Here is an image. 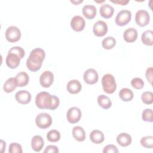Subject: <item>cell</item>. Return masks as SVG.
<instances>
[{
    "label": "cell",
    "instance_id": "1",
    "mask_svg": "<svg viewBox=\"0 0 153 153\" xmlns=\"http://www.w3.org/2000/svg\"><path fill=\"white\" fill-rule=\"evenodd\" d=\"M60 103L59 99L55 95H51L47 91H41L38 93L35 97L36 106L41 109L55 110Z\"/></svg>",
    "mask_w": 153,
    "mask_h": 153
},
{
    "label": "cell",
    "instance_id": "2",
    "mask_svg": "<svg viewBox=\"0 0 153 153\" xmlns=\"http://www.w3.org/2000/svg\"><path fill=\"white\" fill-rule=\"evenodd\" d=\"M45 57V51L41 48L32 50L26 60V66L31 72H36L41 68Z\"/></svg>",
    "mask_w": 153,
    "mask_h": 153
},
{
    "label": "cell",
    "instance_id": "3",
    "mask_svg": "<svg viewBox=\"0 0 153 153\" xmlns=\"http://www.w3.org/2000/svg\"><path fill=\"white\" fill-rule=\"evenodd\" d=\"M25 55V51L23 48L19 46L13 47L8 51L6 57V65L10 69L17 68Z\"/></svg>",
    "mask_w": 153,
    "mask_h": 153
},
{
    "label": "cell",
    "instance_id": "4",
    "mask_svg": "<svg viewBox=\"0 0 153 153\" xmlns=\"http://www.w3.org/2000/svg\"><path fill=\"white\" fill-rule=\"evenodd\" d=\"M102 85L103 91L108 94H112L117 88L115 77L110 74L104 75L102 78Z\"/></svg>",
    "mask_w": 153,
    "mask_h": 153
},
{
    "label": "cell",
    "instance_id": "5",
    "mask_svg": "<svg viewBox=\"0 0 153 153\" xmlns=\"http://www.w3.org/2000/svg\"><path fill=\"white\" fill-rule=\"evenodd\" d=\"M35 123L37 127L45 129L51 126L52 124V118L47 113H40L36 117Z\"/></svg>",
    "mask_w": 153,
    "mask_h": 153
},
{
    "label": "cell",
    "instance_id": "6",
    "mask_svg": "<svg viewBox=\"0 0 153 153\" xmlns=\"http://www.w3.org/2000/svg\"><path fill=\"white\" fill-rule=\"evenodd\" d=\"M5 38L10 42H16L21 38L20 30L15 26L8 27L5 31Z\"/></svg>",
    "mask_w": 153,
    "mask_h": 153
},
{
    "label": "cell",
    "instance_id": "7",
    "mask_svg": "<svg viewBox=\"0 0 153 153\" xmlns=\"http://www.w3.org/2000/svg\"><path fill=\"white\" fill-rule=\"evenodd\" d=\"M131 19V13L127 10H123L118 12L115 17V23L120 26L126 25Z\"/></svg>",
    "mask_w": 153,
    "mask_h": 153
},
{
    "label": "cell",
    "instance_id": "8",
    "mask_svg": "<svg viewBox=\"0 0 153 153\" xmlns=\"http://www.w3.org/2000/svg\"><path fill=\"white\" fill-rule=\"evenodd\" d=\"M150 17L148 12L145 10H138L135 14V22L140 27H144L148 25Z\"/></svg>",
    "mask_w": 153,
    "mask_h": 153
},
{
    "label": "cell",
    "instance_id": "9",
    "mask_svg": "<svg viewBox=\"0 0 153 153\" xmlns=\"http://www.w3.org/2000/svg\"><path fill=\"white\" fill-rule=\"evenodd\" d=\"M81 111L77 107L70 108L66 114V118L69 123L75 124L78 123L81 118Z\"/></svg>",
    "mask_w": 153,
    "mask_h": 153
},
{
    "label": "cell",
    "instance_id": "10",
    "mask_svg": "<svg viewBox=\"0 0 153 153\" xmlns=\"http://www.w3.org/2000/svg\"><path fill=\"white\" fill-rule=\"evenodd\" d=\"M83 78L86 84L91 85L96 84L98 81L99 75L95 69L90 68L84 72Z\"/></svg>",
    "mask_w": 153,
    "mask_h": 153
},
{
    "label": "cell",
    "instance_id": "11",
    "mask_svg": "<svg viewBox=\"0 0 153 153\" xmlns=\"http://www.w3.org/2000/svg\"><path fill=\"white\" fill-rule=\"evenodd\" d=\"M93 31L96 36L102 37L105 36L108 32V25L102 20H98L93 25Z\"/></svg>",
    "mask_w": 153,
    "mask_h": 153
},
{
    "label": "cell",
    "instance_id": "12",
    "mask_svg": "<svg viewBox=\"0 0 153 153\" xmlns=\"http://www.w3.org/2000/svg\"><path fill=\"white\" fill-rule=\"evenodd\" d=\"M54 75L50 71L43 72L39 77V82L42 87L44 88L49 87L53 82Z\"/></svg>",
    "mask_w": 153,
    "mask_h": 153
},
{
    "label": "cell",
    "instance_id": "13",
    "mask_svg": "<svg viewBox=\"0 0 153 153\" xmlns=\"http://www.w3.org/2000/svg\"><path fill=\"white\" fill-rule=\"evenodd\" d=\"M85 22L84 18L80 16H75L71 20V26L76 32H80L84 30Z\"/></svg>",
    "mask_w": 153,
    "mask_h": 153
},
{
    "label": "cell",
    "instance_id": "14",
    "mask_svg": "<svg viewBox=\"0 0 153 153\" xmlns=\"http://www.w3.org/2000/svg\"><path fill=\"white\" fill-rule=\"evenodd\" d=\"M31 94L26 90H20L15 94V99L17 102L20 104L26 105L29 103L31 100Z\"/></svg>",
    "mask_w": 153,
    "mask_h": 153
},
{
    "label": "cell",
    "instance_id": "15",
    "mask_svg": "<svg viewBox=\"0 0 153 153\" xmlns=\"http://www.w3.org/2000/svg\"><path fill=\"white\" fill-rule=\"evenodd\" d=\"M82 88V85L80 82L77 79H72L69 81L66 85L68 91L71 94H77L80 92Z\"/></svg>",
    "mask_w": 153,
    "mask_h": 153
},
{
    "label": "cell",
    "instance_id": "16",
    "mask_svg": "<svg viewBox=\"0 0 153 153\" xmlns=\"http://www.w3.org/2000/svg\"><path fill=\"white\" fill-rule=\"evenodd\" d=\"M123 38L127 42H133L137 38V31L135 28L129 27L123 33Z\"/></svg>",
    "mask_w": 153,
    "mask_h": 153
},
{
    "label": "cell",
    "instance_id": "17",
    "mask_svg": "<svg viewBox=\"0 0 153 153\" xmlns=\"http://www.w3.org/2000/svg\"><path fill=\"white\" fill-rule=\"evenodd\" d=\"M100 14L105 19L111 18L114 13V9L112 6L108 4H103L100 7Z\"/></svg>",
    "mask_w": 153,
    "mask_h": 153
},
{
    "label": "cell",
    "instance_id": "18",
    "mask_svg": "<svg viewBox=\"0 0 153 153\" xmlns=\"http://www.w3.org/2000/svg\"><path fill=\"white\" fill-rule=\"evenodd\" d=\"M44 142L42 137L39 135L34 136L31 140V146L35 152H39L43 148Z\"/></svg>",
    "mask_w": 153,
    "mask_h": 153
},
{
    "label": "cell",
    "instance_id": "19",
    "mask_svg": "<svg viewBox=\"0 0 153 153\" xmlns=\"http://www.w3.org/2000/svg\"><path fill=\"white\" fill-rule=\"evenodd\" d=\"M84 16L87 19H93L96 16V8L93 5H85L82 9Z\"/></svg>",
    "mask_w": 153,
    "mask_h": 153
},
{
    "label": "cell",
    "instance_id": "20",
    "mask_svg": "<svg viewBox=\"0 0 153 153\" xmlns=\"http://www.w3.org/2000/svg\"><path fill=\"white\" fill-rule=\"evenodd\" d=\"M117 143L123 147H126L131 143V137L127 133H121L117 137Z\"/></svg>",
    "mask_w": 153,
    "mask_h": 153
},
{
    "label": "cell",
    "instance_id": "21",
    "mask_svg": "<svg viewBox=\"0 0 153 153\" xmlns=\"http://www.w3.org/2000/svg\"><path fill=\"white\" fill-rule=\"evenodd\" d=\"M90 140L96 144L102 143L105 140V137L103 132L99 130H94L90 134Z\"/></svg>",
    "mask_w": 153,
    "mask_h": 153
},
{
    "label": "cell",
    "instance_id": "22",
    "mask_svg": "<svg viewBox=\"0 0 153 153\" xmlns=\"http://www.w3.org/2000/svg\"><path fill=\"white\" fill-rule=\"evenodd\" d=\"M17 84L16 78L11 77L6 80L3 85V90L5 92L10 93L13 92L16 87H17Z\"/></svg>",
    "mask_w": 153,
    "mask_h": 153
},
{
    "label": "cell",
    "instance_id": "23",
    "mask_svg": "<svg viewBox=\"0 0 153 153\" xmlns=\"http://www.w3.org/2000/svg\"><path fill=\"white\" fill-rule=\"evenodd\" d=\"M72 135L78 142H82L85 139V132L81 126H75L72 128Z\"/></svg>",
    "mask_w": 153,
    "mask_h": 153
},
{
    "label": "cell",
    "instance_id": "24",
    "mask_svg": "<svg viewBox=\"0 0 153 153\" xmlns=\"http://www.w3.org/2000/svg\"><path fill=\"white\" fill-rule=\"evenodd\" d=\"M15 78L17 81V86L20 87L26 86L29 81V77L27 74L23 71L18 73Z\"/></svg>",
    "mask_w": 153,
    "mask_h": 153
},
{
    "label": "cell",
    "instance_id": "25",
    "mask_svg": "<svg viewBox=\"0 0 153 153\" xmlns=\"http://www.w3.org/2000/svg\"><path fill=\"white\" fill-rule=\"evenodd\" d=\"M97 102L99 105L104 109H108L112 106V102L107 96L104 94L99 95L97 97Z\"/></svg>",
    "mask_w": 153,
    "mask_h": 153
},
{
    "label": "cell",
    "instance_id": "26",
    "mask_svg": "<svg viewBox=\"0 0 153 153\" xmlns=\"http://www.w3.org/2000/svg\"><path fill=\"white\" fill-rule=\"evenodd\" d=\"M142 42L146 45L151 46L153 44V32L151 30H147L143 32L141 36Z\"/></svg>",
    "mask_w": 153,
    "mask_h": 153
},
{
    "label": "cell",
    "instance_id": "27",
    "mask_svg": "<svg viewBox=\"0 0 153 153\" xmlns=\"http://www.w3.org/2000/svg\"><path fill=\"white\" fill-rule=\"evenodd\" d=\"M120 99L124 102L131 101L133 98V93L131 90L128 88H123L119 92Z\"/></svg>",
    "mask_w": 153,
    "mask_h": 153
},
{
    "label": "cell",
    "instance_id": "28",
    "mask_svg": "<svg viewBox=\"0 0 153 153\" xmlns=\"http://www.w3.org/2000/svg\"><path fill=\"white\" fill-rule=\"evenodd\" d=\"M116 45V39L112 36H108L102 41V45L106 50L112 49Z\"/></svg>",
    "mask_w": 153,
    "mask_h": 153
},
{
    "label": "cell",
    "instance_id": "29",
    "mask_svg": "<svg viewBox=\"0 0 153 153\" xmlns=\"http://www.w3.org/2000/svg\"><path fill=\"white\" fill-rule=\"evenodd\" d=\"M47 139L51 142H57L60 139V133L57 130H51L47 134Z\"/></svg>",
    "mask_w": 153,
    "mask_h": 153
},
{
    "label": "cell",
    "instance_id": "30",
    "mask_svg": "<svg viewBox=\"0 0 153 153\" xmlns=\"http://www.w3.org/2000/svg\"><path fill=\"white\" fill-rule=\"evenodd\" d=\"M140 144L145 148H153V137L152 136H147L141 138Z\"/></svg>",
    "mask_w": 153,
    "mask_h": 153
},
{
    "label": "cell",
    "instance_id": "31",
    "mask_svg": "<svg viewBox=\"0 0 153 153\" xmlns=\"http://www.w3.org/2000/svg\"><path fill=\"white\" fill-rule=\"evenodd\" d=\"M141 99L143 103L151 105L153 102V94L151 91H145L142 94Z\"/></svg>",
    "mask_w": 153,
    "mask_h": 153
},
{
    "label": "cell",
    "instance_id": "32",
    "mask_svg": "<svg viewBox=\"0 0 153 153\" xmlns=\"http://www.w3.org/2000/svg\"><path fill=\"white\" fill-rule=\"evenodd\" d=\"M142 118L143 121L152 123L153 121V114L151 109H145L142 111Z\"/></svg>",
    "mask_w": 153,
    "mask_h": 153
},
{
    "label": "cell",
    "instance_id": "33",
    "mask_svg": "<svg viewBox=\"0 0 153 153\" xmlns=\"http://www.w3.org/2000/svg\"><path fill=\"white\" fill-rule=\"evenodd\" d=\"M131 86L137 90L142 89L144 86V82L140 78H134L131 81Z\"/></svg>",
    "mask_w": 153,
    "mask_h": 153
},
{
    "label": "cell",
    "instance_id": "34",
    "mask_svg": "<svg viewBox=\"0 0 153 153\" xmlns=\"http://www.w3.org/2000/svg\"><path fill=\"white\" fill-rule=\"evenodd\" d=\"M8 152L10 153H22V146L18 143L13 142L9 146Z\"/></svg>",
    "mask_w": 153,
    "mask_h": 153
},
{
    "label": "cell",
    "instance_id": "35",
    "mask_svg": "<svg viewBox=\"0 0 153 153\" xmlns=\"http://www.w3.org/2000/svg\"><path fill=\"white\" fill-rule=\"evenodd\" d=\"M103 153H118V150L117 147L112 144H109L104 147L103 149Z\"/></svg>",
    "mask_w": 153,
    "mask_h": 153
},
{
    "label": "cell",
    "instance_id": "36",
    "mask_svg": "<svg viewBox=\"0 0 153 153\" xmlns=\"http://www.w3.org/2000/svg\"><path fill=\"white\" fill-rule=\"evenodd\" d=\"M59 150L58 148L55 145H48L46 146L45 149L44 151V153H48V152H53V153H57L59 152Z\"/></svg>",
    "mask_w": 153,
    "mask_h": 153
},
{
    "label": "cell",
    "instance_id": "37",
    "mask_svg": "<svg viewBox=\"0 0 153 153\" xmlns=\"http://www.w3.org/2000/svg\"><path fill=\"white\" fill-rule=\"evenodd\" d=\"M152 71H153L152 67H150L146 69L145 72L146 78L151 84H152Z\"/></svg>",
    "mask_w": 153,
    "mask_h": 153
},
{
    "label": "cell",
    "instance_id": "38",
    "mask_svg": "<svg viewBox=\"0 0 153 153\" xmlns=\"http://www.w3.org/2000/svg\"><path fill=\"white\" fill-rule=\"evenodd\" d=\"M111 2H112V3L118 4V5H127L128 2L129 1L128 0H111Z\"/></svg>",
    "mask_w": 153,
    "mask_h": 153
},
{
    "label": "cell",
    "instance_id": "39",
    "mask_svg": "<svg viewBox=\"0 0 153 153\" xmlns=\"http://www.w3.org/2000/svg\"><path fill=\"white\" fill-rule=\"evenodd\" d=\"M1 152H4V149H5V146H6V143L5 142L2 140H1Z\"/></svg>",
    "mask_w": 153,
    "mask_h": 153
},
{
    "label": "cell",
    "instance_id": "40",
    "mask_svg": "<svg viewBox=\"0 0 153 153\" xmlns=\"http://www.w3.org/2000/svg\"><path fill=\"white\" fill-rule=\"evenodd\" d=\"M83 2V1L82 0H80V1H71V2H72V3H73V4H75V5H78V4H80V3H81V2Z\"/></svg>",
    "mask_w": 153,
    "mask_h": 153
},
{
    "label": "cell",
    "instance_id": "41",
    "mask_svg": "<svg viewBox=\"0 0 153 153\" xmlns=\"http://www.w3.org/2000/svg\"><path fill=\"white\" fill-rule=\"evenodd\" d=\"M94 2H97V3H102V2H104V1H99V2L96 1H94Z\"/></svg>",
    "mask_w": 153,
    "mask_h": 153
}]
</instances>
